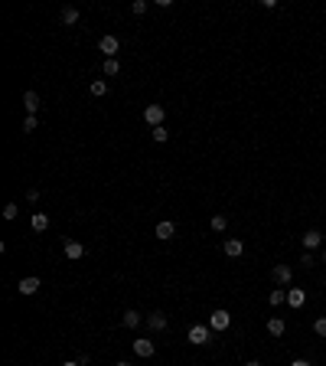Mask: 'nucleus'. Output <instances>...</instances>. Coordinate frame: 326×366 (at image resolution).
I'll return each instance as SVG.
<instances>
[{
  "label": "nucleus",
  "mask_w": 326,
  "mask_h": 366,
  "mask_svg": "<svg viewBox=\"0 0 326 366\" xmlns=\"http://www.w3.org/2000/svg\"><path fill=\"white\" fill-rule=\"evenodd\" d=\"M212 337V327H206V324H196V327H189V343H196V347H206Z\"/></svg>",
  "instance_id": "f257e3e1"
},
{
  "label": "nucleus",
  "mask_w": 326,
  "mask_h": 366,
  "mask_svg": "<svg viewBox=\"0 0 326 366\" xmlns=\"http://www.w3.org/2000/svg\"><path fill=\"white\" fill-rule=\"evenodd\" d=\"M163 118H166L163 105H147V108H144V121H147L150 128H160V124H163Z\"/></svg>",
  "instance_id": "f03ea898"
},
{
  "label": "nucleus",
  "mask_w": 326,
  "mask_h": 366,
  "mask_svg": "<svg viewBox=\"0 0 326 366\" xmlns=\"http://www.w3.org/2000/svg\"><path fill=\"white\" fill-rule=\"evenodd\" d=\"M228 324H232V317H228V310H212L209 314V327L212 330H228Z\"/></svg>",
  "instance_id": "7ed1b4c3"
},
{
  "label": "nucleus",
  "mask_w": 326,
  "mask_h": 366,
  "mask_svg": "<svg viewBox=\"0 0 326 366\" xmlns=\"http://www.w3.org/2000/svg\"><path fill=\"white\" fill-rule=\"evenodd\" d=\"M62 248H66V258H69V262H79L82 255H85V245H82V242H75V239H69V242L62 245Z\"/></svg>",
  "instance_id": "20e7f679"
},
{
  "label": "nucleus",
  "mask_w": 326,
  "mask_h": 366,
  "mask_svg": "<svg viewBox=\"0 0 326 366\" xmlns=\"http://www.w3.org/2000/svg\"><path fill=\"white\" fill-rule=\"evenodd\" d=\"M98 49L105 53L108 59H114V53L121 49V43H117V36H101V43H98Z\"/></svg>",
  "instance_id": "39448f33"
},
{
  "label": "nucleus",
  "mask_w": 326,
  "mask_h": 366,
  "mask_svg": "<svg viewBox=\"0 0 326 366\" xmlns=\"http://www.w3.org/2000/svg\"><path fill=\"white\" fill-rule=\"evenodd\" d=\"M274 281H277V285H290V278H294V268H290V265H274Z\"/></svg>",
  "instance_id": "423d86ee"
},
{
  "label": "nucleus",
  "mask_w": 326,
  "mask_h": 366,
  "mask_svg": "<svg viewBox=\"0 0 326 366\" xmlns=\"http://www.w3.org/2000/svg\"><path fill=\"white\" fill-rule=\"evenodd\" d=\"M287 304L290 307H303L307 304V291H303V288H290L287 291Z\"/></svg>",
  "instance_id": "0eeeda50"
},
{
  "label": "nucleus",
  "mask_w": 326,
  "mask_h": 366,
  "mask_svg": "<svg viewBox=\"0 0 326 366\" xmlns=\"http://www.w3.org/2000/svg\"><path fill=\"white\" fill-rule=\"evenodd\" d=\"M154 340H134V353L137 356H144V360H150V356H154Z\"/></svg>",
  "instance_id": "6e6552de"
},
{
  "label": "nucleus",
  "mask_w": 326,
  "mask_h": 366,
  "mask_svg": "<svg viewBox=\"0 0 326 366\" xmlns=\"http://www.w3.org/2000/svg\"><path fill=\"white\" fill-rule=\"evenodd\" d=\"M23 108H26L30 115H36L39 108H43V101H39V95H36V92H26V95H23Z\"/></svg>",
  "instance_id": "1a4fd4ad"
},
{
  "label": "nucleus",
  "mask_w": 326,
  "mask_h": 366,
  "mask_svg": "<svg viewBox=\"0 0 326 366\" xmlns=\"http://www.w3.org/2000/svg\"><path fill=\"white\" fill-rule=\"evenodd\" d=\"M36 291H39V278L36 275H30V278L20 281V294H36Z\"/></svg>",
  "instance_id": "9d476101"
},
{
  "label": "nucleus",
  "mask_w": 326,
  "mask_h": 366,
  "mask_svg": "<svg viewBox=\"0 0 326 366\" xmlns=\"http://www.w3.org/2000/svg\"><path fill=\"white\" fill-rule=\"evenodd\" d=\"M241 252H245V245H241V239H225V255H228V258H238Z\"/></svg>",
  "instance_id": "9b49d317"
},
{
  "label": "nucleus",
  "mask_w": 326,
  "mask_h": 366,
  "mask_svg": "<svg viewBox=\"0 0 326 366\" xmlns=\"http://www.w3.org/2000/svg\"><path fill=\"white\" fill-rule=\"evenodd\" d=\"M154 232H157V239H163V242H166V239H173V236H176V226H173V223H160Z\"/></svg>",
  "instance_id": "f8f14e48"
},
{
  "label": "nucleus",
  "mask_w": 326,
  "mask_h": 366,
  "mask_svg": "<svg viewBox=\"0 0 326 366\" xmlns=\"http://www.w3.org/2000/svg\"><path fill=\"white\" fill-rule=\"evenodd\" d=\"M150 330H166V314H160V310H154V314L147 317Z\"/></svg>",
  "instance_id": "ddd939ff"
},
{
  "label": "nucleus",
  "mask_w": 326,
  "mask_h": 366,
  "mask_svg": "<svg viewBox=\"0 0 326 366\" xmlns=\"http://www.w3.org/2000/svg\"><path fill=\"white\" fill-rule=\"evenodd\" d=\"M284 330H287V324H284L281 317H271V321H268V334H271V337H281Z\"/></svg>",
  "instance_id": "4468645a"
},
{
  "label": "nucleus",
  "mask_w": 326,
  "mask_h": 366,
  "mask_svg": "<svg viewBox=\"0 0 326 366\" xmlns=\"http://www.w3.org/2000/svg\"><path fill=\"white\" fill-rule=\"evenodd\" d=\"M320 242H323V236H320V232H316V229H310L307 236H303V248H307V252H310V248H316Z\"/></svg>",
  "instance_id": "2eb2a0df"
},
{
  "label": "nucleus",
  "mask_w": 326,
  "mask_h": 366,
  "mask_svg": "<svg viewBox=\"0 0 326 366\" xmlns=\"http://www.w3.org/2000/svg\"><path fill=\"white\" fill-rule=\"evenodd\" d=\"M284 301H287V291H281V288H274V291L268 294V304H271V307H281Z\"/></svg>",
  "instance_id": "dca6fc26"
},
{
  "label": "nucleus",
  "mask_w": 326,
  "mask_h": 366,
  "mask_svg": "<svg viewBox=\"0 0 326 366\" xmlns=\"http://www.w3.org/2000/svg\"><path fill=\"white\" fill-rule=\"evenodd\" d=\"M33 229H36V232L49 229V216H46V213H33Z\"/></svg>",
  "instance_id": "f3484780"
},
{
  "label": "nucleus",
  "mask_w": 326,
  "mask_h": 366,
  "mask_svg": "<svg viewBox=\"0 0 326 366\" xmlns=\"http://www.w3.org/2000/svg\"><path fill=\"white\" fill-rule=\"evenodd\" d=\"M62 23L75 26V23H79V10H75V7H66V10H62Z\"/></svg>",
  "instance_id": "a211bd4d"
},
{
  "label": "nucleus",
  "mask_w": 326,
  "mask_h": 366,
  "mask_svg": "<svg viewBox=\"0 0 326 366\" xmlns=\"http://www.w3.org/2000/svg\"><path fill=\"white\" fill-rule=\"evenodd\" d=\"M141 321H144V317L137 314V310H127V314H124V327H131V330L141 327Z\"/></svg>",
  "instance_id": "6ab92c4d"
},
{
  "label": "nucleus",
  "mask_w": 326,
  "mask_h": 366,
  "mask_svg": "<svg viewBox=\"0 0 326 366\" xmlns=\"http://www.w3.org/2000/svg\"><path fill=\"white\" fill-rule=\"evenodd\" d=\"M92 95H95V98H101V95H108V82L95 79V82H92Z\"/></svg>",
  "instance_id": "aec40b11"
},
{
  "label": "nucleus",
  "mask_w": 326,
  "mask_h": 366,
  "mask_svg": "<svg viewBox=\"0 0 326 366\" xmlns=\"http://www.w3.org/2000/svg\"><path fill=\"white\" fill-rule=\"evenodd\" d=\"M212 229H216V232H225L228 229V219L225 216H212Z\"/></svg>",
  "instance_id": "412c9836"
},
{
  "label": "nucleus",
  "mask_w": 326,
  "mask_h": 366,
  "mask_svg": "<svg viewBox=\"0 0 326 366\" xmlns=\"http://www.w3.org/2000/svg\"><path fill=\"white\" fill-rule=\"evenodd\" d=\"M117 72H121L117 59H105V75H117Z\"/></svg>",
  "instance_id": "4be33fe9"
},
{
  "label": "nucleus",
  "mask_w": 326,
  "mask_h": 366,
  "mask_svg": "<svg viewBox=\"0 0 326 366\" xmlns=\"http://www.w3.org/2000/svg\"><path fill=\"white\" fill-rule=\"evenodd\" d=\"M17 213H20L17 203H7V206H4V219H17Z\"/></svg>",
  "instance_id": "5701e85b"
},
{
  "label": "nucleus",
  "mask_w": 326,
  "mask_h": 366,
  "mask_svg": "<svg viewBox=\"0 0 326 366\" xmlns=\"http://www.w3.org/2000/svg\"><path fill=\"white\" fill-rule=\"evenodd\" d=\"M166 137H170V131H166L163 124H160V128H154V141H157V144H163Z\"/></svg>",
  "instance_id": "b1692460"
},
{
  "label": "nucleus",
  "mask_w": 326,
  "mask_h": 366,
  "mask_svg": "<svg viewBox=\"0 0 326 366\" xmlns=\"http://www.w3.org/2000/svg\"><path fill=\"white\" fill-rule=\"evenodd\" d=\"M36 115H26V121H23V131H26V134H30V131H36Z\"/></svg>",
  "instance_id": "393cba45"
},
{
  "label": "nucleus",
  "mask_w": 326,
  "mask_h": 366,
  "mask_svg": "<svg viewBox=\"0 0 326 366\" xmlns=\"http://www.w3.org/2000/svg\"><path fill=\"white\" fill-rule=\"evenodd\" d=\"M300 265H303V268H313V265H316V258H313L310 252H303V255H300Z\"/></svg>",
  "instance_id": "a878e982"
},
{
  "label": "nucleus",
  "mask_w": 326,
  "mask_h": 366,
  "mask_svg": "<svg viewBox=\"0 0 326 366\" xmlns=\"http://www.w3.org/2000/svg\"><path fill=\"white\" fill-rule=\"evenodd\" d=\"M313 330H316V337H326V317H320V321L313 324Z\"/></svg>",
  "instance_id": "bb28decb"
},
{
  "label": "nucleus",
  "mask_w": 326,
  "mask_h": 366,
  "mask_svg": "<svg viewBox=\"0 0 326 366\" xmlns=\"http://www.w3.org/2000/svg\"><path fill=\"white\" fill-rule=\"evenodd\" d=\"M131 10H134V13H144V10H147V0H134V4H131Z\"/></svg>",
  "instance_id": "cd10ccee"
},
{
  "label": "nucleus",
  "mask_w": 326,
  "mask_h": 366,
  "mask_svg": "<svg viewBox=\"0 0 326 366\" xmlns=\"http://www.w3.org/2000/svg\"><path fill=\"white\" fill-rule=\"evenodd\" d=\"M290 366H310V363H307V360H294Z\"/></svg>",
  "instance_id": "c85d7f7f"
},
{
  "label": "nucleus",
  "mask_w": 326,
  "mask_h": 366,
  "mask_svg": "<svg viewBox=\"0 0 326 366\" xmlns=\"http://www.w3.org/2000/svg\"><path fill=\"white\" fill-rule=\"evenodd\" d=\"M62 366H82V363H72V360H69V363H62Z\"/></svg>",
  "instance_id": "c756f323"
},
{
  "label": "nucleus",
  "mask_w": 326,
  "mask_h": 366,
  "mask_svg": "<svg viewBox=\"0 0 326 366\" xmlns=\"http://www.w3.org/2000/svg\"><path fill=\"white\" fill-rule=\"evenodd\" d=\"M245 366H261V363H258V360H251V363H245Z\"/></svg>",
  "instance_id": "7c9ffc66"
},
{
  "label": "nucleus",
  "mask_w": 326,
  "mask_h": 366,
  "mask_svg": "<svg viewBox=\"0 0 326 366\" xmlns=\"http://www.w3.org/2000/svg\"><path fill=\"white\" fill-rule=\"evenodd\" d=\"M117 366H131V363H117Z\"/></svg>",
  "instance_id": "2f4dec72"
},
{
  "label": "nucleus",
  "mask_w": 326,
  "mask_h": 366,
  "mask_svg": "<svg viewBox=\"0 0 326 366\" xmlns=\"http://www.w3.org/2000/svg\"><path fill=\"white\" fill-rule=\"evenodd\" d=\"M323 262H326V252H323Z\"/></svg>",
  "instance_id": "473e14b6"
}]
</instances>
